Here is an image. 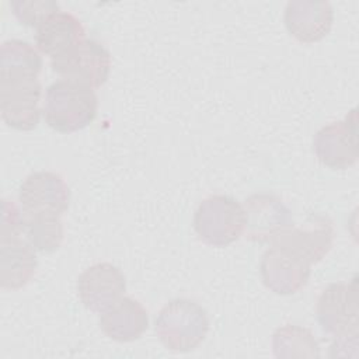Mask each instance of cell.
<instances>
[{"label": "cell", "instance_id": "cell-17", "mask_svg": "<svg viewBox=\"0 0 359 359\" xmlns=\"http://www.w3.org/2000/svg\"><path fill=\"white\" fill-rule=\"evenodd\" d=\"M42 59L38 50L21 39H7L0 48V84L38 80Z\"/></svg>", "mask_w": 359, "mask_h": 359}, {"label": "cell", "instance_id": "cell-19", "mask_svg": "<svg viewBox=\"0 0 359 359\" xmlns=\"http://www.w3.org/2000/svg\"><path fill=\"white\" fill-rule=\"evenodd\" d=\"M272 349L276 358H318L320 349L310 330L286 324L272 335Z\"/></svg>", "mask_w": 359, "mask_h": 359}, {"label": "cell", "instance_id": "cell-9", "mask_svg": "<svg viewBox=\"0 0 359 359\" xmlns=\"http://www.w3.org/2000/svg\"><path fill=\"white\" fill-rule=\"evenodd\" d=\"M126 289L123 273L109 262H98L84 269L77 279V294L86 309L104 313L115 304Z\"/></svg>", "mask_w": 359, "mask_h": 359}, {"label": "cell", "instance_id": "cell-7", "mask_svg": "<svg viewBox=\"0 0 359 359\" xmlns=\"http://www.w3.org/2000/svg\"><path fill=\"white\" fill-rule=\"evenodd\" d=\"M243 208L245 215L244 236L247 240L272 243L278 236L294 226L292 212L273 194L250 195Z\"/></svg>", "mask_w": 359, "mask_h": 359}, {"label": "cell", "instance_id": "cell-16", "mask_svg": "<svg viewBox=\"0 0 359 359\" xmlns=\"http://www.w3.org/2000/svg\"><path fill=\"white\" fill-rule=\"evenodd\" d=\"M84 34L81 21L72 13L60 10L36 28L35 42L42 53L53 59L84 39Z\"/></svg>", "mask_w": 359, "mask_h": 359}, {"label": "cell", "instance_id": "cell-13", "mask_svg": "<svg viewBox=\"0 0 359 359\" xmlns=\"http://www.w3.org/2000/svg\"><path fill=\"white\" fill-rule=\"evenodd\" d=\"M283 20L292 36L304 43H314L331 31L334 11L328 1L292 0L286 4Z\"/></svg>", "mask_w": 359, "mask_h": 359}, {"label": "cell", "instance_id": "cell-14", "mask_svg": "<svg viewBox=\"0 0 359 359\" xmlns=\"http://www.w3.org/2000/svg\"><path fill=\"white\" fill-rule=\"evenodd\" d=\"M100 327L112 341L132 342L139 339L149 328L147 310L136 299L121 297L101 313Z\"/></svg>", "mask_w": 359, "mask_h": 359}, {"label": "cell", "instance_id": "cell-12", "mask_svg": "<svg viewBox=\"0 0 359 359\" xmlns=\"http://www.w3.org/2000/svg\"><path fill=\"white\" fill-rule=\"evenodd\" d=\"M38 80L0 84V112L4 123L17 130H32L41 118Z\"/></svg>", "mask_w": 359, "mask_h": 359}, {"label": "cell", "instance_id": "cell-15", "mask_svg": "<svg viewBox=\"0 0 359 359\" xmlns=\"http://www.w3.org/2000/svg\"><path fill=\"white\" fill-rule=\"evenodd\" d=\"M36 255L21 237L0 240V286L8 290L24 287L35 275Z\"/></svg>", "mask_w": 359, "mask_h": 359}, {"label": "cell", "instance_id": "cell-3", "mask_svg": "<svg viewBox=\"0 0 359 359\" xmlns=\"http://www.w3.org/2000/svg\"><path fill=\"white\" fill-rule=\"evenodd\" d=\"M245 215L243 205L227 195H210L194 215L198 237L212 247H227L244 234Z\"/></svg>", "mask_w": 359, "mask_h": 359}, {"label": "cell", "instance_id": "cell-18", "mask_svg": "<svg viewBox=\"0 0 359 359\" xmlns=\"http://www.w3.org/2000/svg\"><path fill=\"white\" fill-rule=\"evenodd\" d=\"M22 212V234L34 250L53 252L63 241V223L60 215L45 212Z\"/></svg>", "mask_w": 359, "mask_h": 359}, {"label": "cell", "instance_id": "cell-6", "mask_svg": "<svg viewBox=\"0 0 359 359\" xmlns=\"http://www.w3.org/2000/svg\"><path fill=\"white\" fill-rule=\"evenodd\" d=\"M313 149L318 161L332 170L352 167L359 157L356 109H351L344 121L323 126L314 135Z\"/></svg>", "mask_w": 359, "mask_h": 359}, {"label": "cell", "instance_id": "cell-2", "mask_svg": "<svg viewBox=\"0 0 359 359\" xmlns=\"http://www.w3.org/2000/svg\"><path fill=\"white\" fill-rule=\"evenodd\" d=\"M154 331L168 351L191 352L208 335V313L191 299H174L157 314Z\"/></svg>", "mask_w": 359, "mask_h": 359}, {"label": "cell", "instance_id": "cell-20", "mask_svg": "<svg viewBox=\"0 0 359 359\" xmlns=\"http://www.w3.org/2000/svg\"><path fill=\"white\" fill-rule=\"evenodd\" d=\"M10 8L21 24L35 28L60 11L59 4L53 0H15L10 1Z\"/></svg>", "mask_w": 359, "mask_h": 359}, {"label": "cell", "instance_id": "cell-5", "mask_svg": "<svg viewBox=\"0 0 359 359\" xmlns=\"http://www.w3.org/2000/svg\"><path fill=\"white\" fill-rule=\"evenodd\" d=\"M316 314L327 334L337 338L358 337L359 297L356 282L328 285L317 300Z\"/></svg>", "mask_w": 359, "mask_h": 359}, {"label": "cell", "instance_id": "cell-4", "mask_svg": "<svg viewBox=\"0 0 359 359\" xmlns=\"http://www.w3.org/2000/svg\"><path fill=\"white\" fill-rule=\"evenodd\" d=\"M53 72L63 80L87 86L101 87L111 70V56L102 43L84 38L63 55L50 59Z\"/></svg>", "mask_w": 359, "mask_h": 359}, {"label": "cell", "instance_id": "cell-10", "mask_svg": "<svg viewBox=\"0 0 359 359\" xmlns=\"http://www.w3.org/2000/svg\"><path fill=\"white\" fill-rule=\"evenodd\" d=\"M18 201L24 212L65 213L70 203V189L57 172L36 171L21 184Z\"/></svg>", "mask_w": 359, "mask_h": 359}, {"label": "cell", "instance_id": "cell-8", "mask_svg": "<svg viewBox=\"0 0 359 359\" xmlns=\"http://www.w3.org/2000/svg\"><path fill=\"white\" fill-rule=\"evenodd\" d=\"M259 273L264 285L271 292L287 296L306 286L311 265L292 251L272 244L261 258Z\"/></svg>", "mask_w": 359, "mask_h": 359}, {"label": "cell", "instance_id": "cell-21", "mask_svg": "<svg viewBox=\"0 0 359 359\" xmlns=\"http://www.w3.org/2000/svg\"><path fill=\"white\" fill-rule=\"evenodd\" d=\"M22 234V212L13 201L3 199L0 240L15 238Z\"/></svg>", "mask_w": 359, "mask_h": 359}, {"label": "cell", "instance_id": "cell-11", "mask_svg": "<svg viewBox=\"0 0 359 359\" xmlns=\"http://www.w3.org/2000/svg\"><path fill=\"white\" fill-rule=\"evenodd\" d=\"M334 241V227L327 216L316 215L307 219L302 227H292L278 236L272 244L280 245L307 264L320 262L331 250Z\"/></svg>", "mask_w": 359, "mask_h": 359}, {"label": "cell", "instance_id": "cell-1", "mask_svg": "<svg viewBox=\"0 0 359 359\" xmlns=\"http://www.w3.org/2000/svg\"><path fill=\"white\" fill-rule=\"evenodd\" d=\"M98 101L93 88L57 80L46 88L43 116L56 132L72 133L88 126L97 116Z\"/></svg>", "mask_w": 359, "mask_h": 359}]
</instances>
